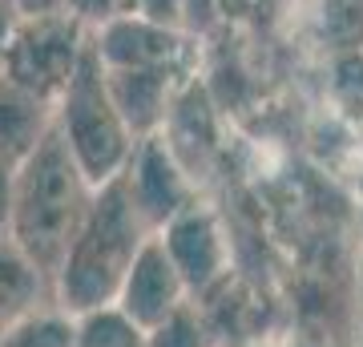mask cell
Instances as JSON below:
<instances>
[{
	"label": "cell",
	"instance_id": "obj_1",
	"mask_svg": "<svg viewBox=\"0 0 363 347\" xmlns=\"http://www.w3.org/2000/svg\"><path fill=\"white\" fill-rule=\"evenodd\" d=\"M93 186L81 166L69 158L57 133H45L33 150L13 166V214H9V238L25 250L40 270H57L61 255L69 250L85 210H89Z\"/></svg>",
	"mask_w": 363,
	"mask_h": 347
},
{
	"label": "cell",
	"instance_id": "obj_2",
	"mask_svg": "<svg viewBox=\"0 0 363 347\" xmlns=\"http://www.w3.org/2000/svg\"><path fill=\"white\" fill-rule=\"evenodd\" d=\"M150 234L154 231L133 210L121 182L113 178L97 186L73 243H69V250L52 270L57 307H65L69 315L113 307L117 287H121L125 270H130V263L138 258V250L145 246Z\"/></svg>",
	"mask_w": 363,
	"mask_h": 347
},
{
	"label": "cell",
	"instance_id": "obj_3",
	"mask_svg": "<svg viewBox=\"0 0 363 347\" xmlns=\"http://www.w3.org/2000/svg\"><path fill=\"white\" fill-rule=\"evenodd\" d=\"M52 133L61 138L69 158L81 166V174L93 186L113 182L133 154V138L121 109L113 105V93L105 85V73L93 49L69 77L61 97L52 101Z\"/></svg>",
	"mask_w": 363,
	"mask_h": 347
},
{
	"label": "cell",
	"instance_id": "obj_4",
	"mask_svg": "<svg viewBox=\"0 0 363 347\" xmlns=\"http://www.w3.org/2000/svg\"><path fill=\"white\" fill-rule=\"evenodd\" d=\"M85 53H89V28L77 25L65 9L28 13L0 45V77L52 105L85 61Z\"/></svg>",
	"mask_w": 363,
	"mask_h": 347
},
{
	"label": "cell",
	"instance_id": "obj_5",
	"mask_svg": "<svg viewBox=\"0 0 363 347\" xmlns=\"http://www.w3.org/2000/svg\"><path fill=\"white\" fill-rule=\"evenodd\" d=\"M117 182H121L125 198L133 202V210L142 214L150 231H162L174 214H182L186 206L198 202L194 178H190V170H186V162L178 158V150L166 133L138 138Z\"/></svg>",
	"mask_w": 363,
	"mask_h": 347
},
{
	"label": "cell",
	"instance_id": "obj_6",
	"mask_svg": "<svg viewBox=\"0 0 363 347\" xmlns=\"http://www.w3.org/2000/svg\"><path fill=\"white\" fill-rule=\"evenodd\" d=\"M89 49L105 73H142V69H166L186 73L190 69V37L182 28L157 25L150 16H121L113 25L89 33Z\"/></svg>",
	"mask_w": 363,
	"mask_h": 347
},
{
	"label": "cell",
	"instance_id": "obj_7",
	"mask_svg": "<svg viewBox=\"0 0 363 347\" xmlns=\"http://www.w3.org/2000/svg\"><path fill=\"white\" fill-rule=\"evenodd\" d=\"M154 234H157V243L166 246L169 263L178 267L182 283H186V291L194 299L214 291L230 275L226 270L230 267V243H226V231H222L218 214L210 206H202V202L186 206L182 214H174Z\"/></svg>",
	"mask_w": 363,
	"mask_h": 347
},
{
	"label": "cell",
	"instance_id": "obj_8",
	"mask_svg": "<svg viewBox=\"0 0 363 347\" xmlns=\"http://www.w3.org/2000/svg\"><path fill=\"white\" fill-rule=\"evenodd\" d=\"M186 299H194V295L186 291L178 267L169 263L166 246L157 243V234H150L145 246L138 250V258L130 263V270H125L121 287H117L113 311L125 315L138 331H150L154 323L174 315Z\"/></svg>",
	"mask_w": 363,
	"mask_h": 347
},
{
	"label": "cell",
	"instance_id": "obj_9",
	"mask_svg": "<svg viewBox=\"0 0 363 347\" xmlns=\"http://www.w3.org/2000/svg\"><path fill=\"white\" fill-rule=\"evenodd\" d=\"M52 303V275L40 270L13 238H0V323H13Z\"/></svg>",
	"mask_w": 363,
	"mask_h": 347
},
{
	"label": "cell",
	"instance_id": "obj_10",
	"mask_svg": "<svg viewBox=\"0 0 363 347\" xmlns=\"http://www.w3.org/2000/svg\"><path fill=\"white\" fill-rule=\"evenodd\" d=\"M52 129V105L0 77V162L16 166Z\"/></svg>",
	"mask_w": 363,
	"mask_h": 347
},
{
	"label": "cell",
	"instance_id": "obj_11",
	"mask_svg": "<svg viewBox=\"0 0 363 347\" xmlns=\"http://www.w3.org/2000/svg\"><path fill=\"white\" fill-rule=\"evenodd\" d=\"M73 335H77V315L52 303V307L4 323L0 347H73Z\"/></svg>",
	"mask_w": 363,
	"mask_h": 347
},
{
	"label": "cell",
	"instance_id": "obj_12",
	"mask_svg": "<svg viewBox=\"0 0 363 347\" xmlns=\"http://www.w3.org/2000/svg\"><path fill=\"white\" fill-rule=\"evenodd\" d=\"M145 335V347H214V327L206 323V311L198 299H186L174 315L154 323Z\"/></svg>",
	"mask_w": 363,
	"mask_h": 347
},
{
	"label": "cell",
	"instance_id": "obj_13",
	"mask_svg": "<svg viewBox=\"0 0 363 347\" xmlns=\"http://www.w3.org/2000/svg\"><path fill=\"white\" fill-rule=\"evenodd\" d=\"M73 347H145V335L125 315H117L113 307H101L77 315Z\"/></svg>",
	"mask_w": 363,
	"mask_h": 347
},
{
	"label": "cell",
	"instance_id": "obj_14",
	"mask_svg": "<svg viewBox=\"0 0 363 347\" xmlns=\"http://www.w3.org/2000/svg\"><path fill=\"white\" fill-rule=\"evenodd\" d=\"M61 9H65L77 25H85L93 33V28L121 21V16H133L138 13V0H65Z\"/></svg>",
	"mask_w": 363,
	"mask_h": 347
},
{
	"label": "cell",
	"instance_id": "obj_15",
	"mask_svg": "<svg viewBox=\"0 0 363 347\" xmlns=\"http://www.w3.org/2000/svg\"><path fill=\"white\" fill-rule=\"evenodd\" d=\"M190 9V0H138V16H150L157 25L182 28V13Z\"/></svg>",
	"mask_w": 363,
	"mask_h": 347
},
{
	"label": "cell",
	"instance_id": "obj_16",
	"mask_svg": "<svg viewBox=\"0 0 363 347\" xmlns=\"http://www.w3.org/2000/svg\"><path fill=\"white\" fill-rule=\"evenodd\" d=\"M9 214H13V166L0 162V238H9Z\"/></svg>",
	"mask_w": 363,
	"mask_h": 347
},
{
	"label": "cell",
	"instance_id": "obj_17",
	"mask_svg": "<svg viewBox=\"0 0 363 347\" xmlns=\"http://www.w3.org/2000/svg\"><path fill=\"white\" fill-rule=\"evenodd\" d=\"M16 21H21V4H16V0H0V45H4V37L13 33Z\"/></svg>",
	"mask_w": 363,
	"mask_h": 347
},
{
	"label": "cell",
	"instance_id": "obj_18",
	"mask_svg": "<svg viewBox=\"0 0 363 347\" xmlns=\"http://www.w3.org/2000/svg\"><path fill=\"white\" fill-rule=\"evenodd\" d=\"M21 4V16H28V13H57L65 0H16Z\"/></svg>",
	"mask_w": 363,
	"mask_h": 347
},
{
	"label": "cell",
	"instance_id": "obj_19",
	"mask_svg": "<svg viewBox=\"0 0 363 347\" xmlns=\"http://www.w3.org/2000/svg\"><path fill=\"white\" fill-rule=\"evenodd\" d=\"M0 331H4V323H0Z\"/></svg>",
	"mask_w": 363,
	"mask_h": 347
}]
</instances>
